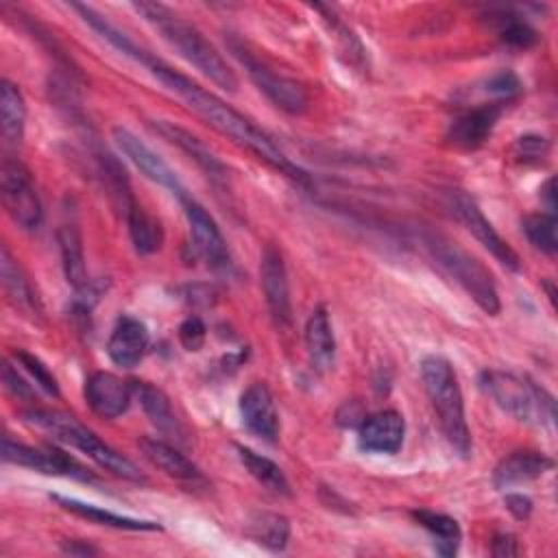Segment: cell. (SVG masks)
Wrapping results in <instances>:
<instances>
[{
  "instance_id": "14",
  "label": "cell",
  "mask_w": 558,
  "mask_h": 558,
  "mask_svg": "<svg viewBox=\"0 0 558 558\" xmlns=\"http://www.w3.org/2000/svg\"><path fill=\"white\" fill-rule=\"evenodd\" d=\"M240 416H242L244 427L253 436H257L266 442H275L279 438V429H281L279 412H277L275 399L266 384L255 381L242 392Z\"/></svg>"
},
{
  "instance_id": "11",
  "label": "cell",
  "mask_w": 558,
  "mask_h": 558,
  "mask_svg": "<svg viewBox=\"0 0 558 558\" xmlns=\"http://www.w3.org/2000/svg\"><path fill=\"white\" fill-rule=\"evenodd\" d=\"M183 211H185V218H187L192 246H194L196 255L203 262H207L209 268H214L218 272H229L231 255H229L227 242H225L216 220L194 198L183 201Z\"/></svg>"
},
{
  "instance_id": "29",
  "label": "cell",
  "mask_w": 558,
  "mask_h": 558,
  "mask_svg": "<svg viewBox=\"0 0 558 558\" xmlns=\"http://www.w3.org/2000/svg\"><path fill=\"white\" fill-rule=\"evenodd\" d=\"M238 451V458L240 462L244 464V469L248 471V475L259 484L264 486L266 490L275 493V495H286L290 497L292 495V488H290V482L286 477V473L279 469V464H275L270 458L248 449V447H235Z\"/></svg>"
},
{
  "instance_id": "44",
  "label": "cell",
  "mask_w": 558,
  "mask_h": 558,
  "mask_svg": "<svg viewBox=\"0 0 558 558\" xmlns=\"http://www.w3.org/2000/svg\"><path fill=\"white\" fill-rule=\"evenodd\" d=\"M541 194H543V198H545V203H547V209H549V214H554V209H556V192H554V179H547V183L541 187Z\"/></svg>"
},
{
  "instance_id": "35",
  "label": "cell",
  "mask_w": 558,
  "mask_h": 558,
  "mask_svg": "<svg viewBox=\"0 0 558 558\" xmlns=\"http://www.w3.org/2000/svg\"><path fill=\"white\" fill-rule=\"evenodd\" d=\"M320 15H323V20L329 24V31H331V35L340 41V46H342V52L347 54V59L351 61V63H362V59H364V46L360 44V39L353 35V31L349 28V26H344L340 20H338V15L329 9V7H320V4H316L314 7Z\"/></svg>"
},
{
  "instance_id": "33",
  "label": "cell",
  "mask_w": 558,
  "mask_h": 558,
  "mask_svg": "<svg viewBox=\"0 0 558 558\" xmlns=\"http://www.w3.org/2000/svg\"><path fill=\"white\" fill-rule=\"evenodd\" d=\"M493 22H495V31H497L499 39L512 48L525 50L538 41V33L519 15L501 11V13L493 15Z\"/></svg>"
},
{
  "instance_id": "1",
  "label": "cell",
  "mask_w": 558,
  "mask_h": 558,
  "mask_svg": "<svg viewBox=\"0 0 558 558\" xmlns=\"http://www.w3.org/2000/svg\"><path fill=\"white\" fill-rule=\"evenodd\" d=\"M150 70V74L172 94H177L187 109H192L203 122H207L214 131H218L220 135L229 137L231 142H235L238 146L246 148L248 153H253L259 161L268 163L270 168H275L279 174L296 181L299 185L310 187V174L299 168L294 161H290L286 157V153L272 142L270 135H266L253 120H248L244 113H240L238 109H233L231 105H227L220 96H216L214 92L205 89L203 85H198L196 81H192L190 76L181 74L179 70L161 63L159 59H150V63L146 65Z\"/></svg>"
},
{
  "instance_id": "12",
  "label": "cell",
  "mask_w": 558,
  "mask_h": 558,
  "mask_svg": "<svg viewBox=\"0 0 558 558\" xmlns=\"http://www.w3.org/2000/svg\"><path fill=\"white\" fill-rule=\"evenodd\" d=\"M113 140H116L118 148L137 166V170L144 177H148L150 181L166 187L181 203L185 198H190V194H187L185 185L181 183V179L177 177V172L150 146H146L135 133H131L124 126H113Z\"/></svg>"
},
{
  "instance_id": "6",
  "label": "cell",
  "mask_w": 558,
  "mask_h": 558,
  "mask_svg": "<svg viewBox=\"0 0 558 558\" xmlns=\"http://www.w3.org/2000/svg\"><path fill=\"white\" fill-rule=\"evenodd\" d=\"M482 390L510 416L521 423H554V397L527 377L508 371H484L480 375Z\"/></svg>"
},
{
  "instance_id": "19",
  "label": "cell",
  "mask_w": 558,
  "mask_h": 558,
  "mask_svg": "<svg viewBox=\"0 0 558 558\" xmlns=\"http://www.w3.org/2000/svg\"><path fill=\"white\" fill-rule=\"evenodd\" d=\"M504 100L480 105L460 118H456L447 131V140L460 148H477L493 133L497 120L504 113Z\"/></svg>"
},
{
  "instance_id": "23",
  "label": "cell",
  "mask_w": 558,
  "mask_h": 558,
  "mask_svg": "<svg viewBox=\"0 0 558 558\" xmlns=\"http://www.w3.org/2000/svg\"><path fill=\"white\" fill-rule=\"evenodd\" d=\"M0 281H2L7 299L17 310H22L26 314H33V316L41 314V303H39L26 272L22 270L17 259L11 255L7 244L0 248Z\"/></svg>"
},
{
  "instance_id": "7",
  "label": "cell",
  "mask_w": 558,
  "mask_h": 558,
  "mask_svg": "<svg viewBox=\"0 0 558 558\" xmlns=\"http://www.w3.org/2000/svg\"><path fill=\"white\" fill-rule=\"evenodd\" d=\"M229 48L233 57L242 63L248 78L257 85V89L281 111L286 113H303L307 109V92L301 83L294 78H288L279 72H275L270 65H266L259 57H255L246 46H242L238 39H229Z\"/></svg>"
},
{
  "instance_id": "41",
  "label": "cell",
  "mask_w": 558,
  "mask_h": 558,
  "mask_svg": "<svg viewBox=\"0 0 558 558\" xmlns=\"http://www.w3.org/2000/svg\"><path fill=\"white\" fill-rule=\"evenodd\" d=\"M504 504L512 512V517L519 519V521H525L530 517V512H532V499L521 495V493H508Z\"/></svg>"
},
{
  "instance_id": "26",
  "label": "cell",
  "mask_w": 558,
  "mask_h": 558,
  "mask_svg": "<svg viewBox=\"0 0 558 558\" xmlns=\"http://www.w3.org/2000/svg\"><path fill=\"white\" fill-rule=\"evenodd\" d=\"M52 499L57 501L59 508L76 514V517H83L92 523H98V525H107V527H116V530H131V532H155V530H161L159 523L155 521H144V519H133V517H124V514H116V512H109L100 506H94V504H85V501H78V499H72V497H61V495H52Z\"/></svg>"
},
{
  "instance_id": "30",
  "label": "cell",
  "mask_w": 558,
  "mask_h": 558,
  "mask_svg": "<svg viewBox=\"0 0 558 558\" xmlns=\"http://www.w3.org/2000/svg\"><path fill=\"white\" fill-rule=\"evenodd\" d=\"M412 517L423 530L432 534L434 547L440 556H453L458 551L462 541V530L453 517L442 512H432V510H414Z\"/></svg>"
},
{
  "instance_id": "39",
  "label": "cell",
  "mask_w": 558,
  "mask_h": 558,
  "mask_svg": "<svg viewBox=\"0 0 558 558\" xmlns=\"http://www.w3.org/2000/svg\"><path fill=\"white\" fill-rule=\"evenodd\" d=\"M549 142L541 135H523L517 140V155L523 161H538L547 155Z\"/></svg>"
},
{
  "instance_id": "3",
  "label": "cell",
  "mask_w": 558,
  "mask_h": 558,
  "mask_svg": "<svg viewBox=\"0 0 558 558\" xmlns=\"http://www.w3.org/2000/svg\"><path fill=\"white\" fill-rule=\"evenodd\" d=\"M22 421L39 432H46L54 440L70 445L85 453L89 460H94L105 471L129 480L144 484L146 475L140 471L135 462H131L126 456L109 447L105 440H100L89 427H85L81 421H76L72 414L59 412V410H44V408H31L22 412Z\"/></svg>"
},
{
  "instance_id": "27",
  "label": "cell",
  "mask_w": 558,
  "mask_h": 558,
  "mask_svg": "<svg viewBox=\"0 0 558 558\" xmlns=\"http://www.w3.org/2000/svg\"><path fill=\"white\" fill-rule=\"evenodd\" d=\"M24 124H26L24 96L15 83L4 78L0 87V131L7 146H17L22 142Z\"/></svg>"
},
{
  "instance_id": "10",
  "label": "cell",
  "mask_w": 558,
  "mask_h": 558,
  "mask_svg": "<svg viewBox=\"0 0 558 558\" xmlns=\"http://www.w3.org/2000/svg\"><path fill=\"white\" fill-rule=\"evenodd\" d=\"M447 209L475 235V240L490 251V255L504 264L510 270H521L519 255L514 248L495 231V227L488 222V218L482 214L477 203L464 194L462 190H451L447 194Z\"/></svg>"
},
{
  "instance_id": "21",
  "label": "cell",
  "mask_w": 558,
  "mask_h": 558,
  "mask_svg": "<svg viewBox=\"0 0 558 558\" xmlns=\"http://www.w3.org/2000/svg\"><path fill=\"white\" fill-rule=\"evenodd\" d=\"M150 129L168 140L170 144L179 146L187 157H192L209 177L214 179H225L227 177V166L216 157V153L196 135H192L187 129L170 122V120H150Z\"/></svg>"
},
{
  "instance_id": "8",
  "label": "cell",
  "mask_w": 558,
  "mask_h": 558,
  "mask_svg": "<svg viewBox=\"0 0 558 558\" xmlns=\"http://www.w3.org/2000/svg\"><path fill=\"white\" fill-rule=\"evenodd\" d=\"M0 185H2V203L11 220L24 231H35L41 225L44 209H41L37 187L33 183V177L20 159H13V157L2 159Z\"/></svg>"
},
{
  "instance_id": "20",
  "label": "cell",
  "mask_w": 558,
  "mask_h": 558,
  "mask_svg": "<svg viewBox=\"0 0 558 558\" xmlns=\"http://www.w3.org/2000/svg\"><path fill=\"white\" fill-rule=\"evenodd\" d=\"M148 329L133 316H120L107 340V355L122 368H133L146 353Z\"/></svg>"
},
{
  "instance_id": "22",
  "label": "cell",
  "mask_w": 558,
  "mask_h": 558,
  "mask_svg": "<svg viewBox=\"0 0 558 558\" xmlns=\"http://www.w3.org/2000/svg\"><path fill=\"white\" fill-rule=\"evenodd\" d=\"M554 466V460L541 451H512L506 458H501L493 471V484L499 490H506L517 484L532 482L541 477L545 471Z\"/></svg>"
},
{
  "instance_id": "18",
  "label": "cell",
  "mask_w": 558,
  "mask_h": 558,
  "mask_svg": "<svg viewBox=\"0 0 558 558\" xmlns=\"http://www.w3.org/2000/svg\"><path fill=\"white\" fill-rule=\"evenodd\" d=\"M140 451L142 456L155 464L157 469H161L168 477L190 484V486H207L205 475L201 473V469L185 456L181 453L174 445L159 440V438H140Z\"/></svg>"
},
{
  "instance_id": "32",
  "label": "cell",
  "mask_w": 558,
  "mask_h": 558,
  "mask_svg": "<svg viewBox=\"0 0 558 558\" xmlns=\"http://www.w3.org/2000/svg\"><path fill=\"white\" fill-rule=\"evenodd\" d=\"M246 534L266 549L281 551L290 538V523L283 514L277 512H255L248 519Z\"/></svg>"
},
{
  "instance_id": "37",
  "label": "cell",
  "mask_w": 558,
  "mask_h": 558,
  "mask_svg": "<svg viewBox=\"0 0 558 558\" xmlns=\"http://www.w3.org/2000/svg\"><path fill=\"white\" fill-rule=\"evenodd\" d=\"M207 338V327L198 316H190L179 325V342L187 351H198L205 344Z\"/></svg>"
},
{
  "instance_id": "17",
  "label": "cell",
  "mask_w": 558,
  "mask_h": 558,
  "mask_svg": "<svg viewBox=\"0 0 558 558\" xmlns=\"http://www.w3.org/2000/svg\"><path fill=\"white\" fill-rule=\"evenodd\" d=\"M405 436V421L397 410L377 412L360 423L357 445L368 453L392 456L401 449Z\"/></svg>"
},
{
  "instance_id": "16",
  "label": "cell",
  "mask_w": 558,
  "mask_h": 558,
  "mask_svg": "<svg viewBox=\"0 0 558 558\" xmlns=\"http://www.w3.org/2000/svg\"><path fill=\"white\" fill-rule=\"evenodd\" d=\"M133 384V395L137 397L144 414L150 418V423L170 440H174V445H190V432L183 425V421L177 416L168 395L163 390H159L157 386L148 384V381H131Z\"/></svg>"
},
{
  "instance_id": "28",
  "label": "cell",
  "mask_w": 558,
  "mask_h": 558,
  "mask_svg": "<svg viewBox=\"0 0 558 558\" xmlns=\"http://www.w3.org/2000/svg\"><path fill=\"white\" fill-rule=\"evenodd\" d=\"M72 9L83 17L85 24H89L102 39H107V41H109L113 48H118L122 54L135 59L137 63H144V65L150 63L153 57H150L142 46H137L126 33H122L120 28H116V26H113L111 22H107L100 13H96L92 7H87V4H72Z\"/></svg>"
},
{
  "instance_id": "13",
  "label": "cell",
  "mask_w": 558,
  "mask_h": 558,
  "mask_svg": "<svg viewBox=\"0 0 558 558\" xmlns=\"http://www.w3.org/2000/svg\"><path fill=\"white\" fill-rule=\"evenodd\" d=\"M259 277H262V292L268 305V312L277 327H288L292 323V305H290V283L283 257L279 248L272 244H266L262 253L259 264Z\"/></svg>"
},
{
  "instance_id": "24",
  "label": "cell",
  "mask_w": 558,
  "mask_h": 558,
  "mask_svg": "<svg viewBox=\"0 0 558 558\" xmlns=\"http://www.w3.org/2000/svg\"><path fill=\"white\" fill-rule=\"evenodd\" d=\"M57 242L61 251V264L68 283L78 292V294H92L87 268H85V253H83V238L76 225L65 222L57 229Z\"/></svg>"
},
{
  "instance_id": "43",
  "label": "cell",
  "mask_w": 558,
  "mask_h": 558,
  "mask_svg": "<svg viewBox=\"0 0 558 558\" xmlns=\"http://www.w3.org/2000/svg\"><path fill=\"white\" fill-rule=\"evenodd\" d=\"M63 551L65 554H74V556H89V554H96L98 549L92 547V545H85L81 541H70V543H61Z\"/></svg>"
},
{
  "instance_id": "42",
  "label": "cell",
  "mask_w": 558,
  "mask_h": 558,
  "mask_svg": "<svg viewBox=\"0 0 558 558\" xmlns=\"http://www.w3.org/2000/svg\"><path fill=\"white\" fill-rule=\"evenodd\" d=\"M490 554L499 556V558H508V556H517L519 554V545L517 538L512 534H495L493 543H490Z\"/></svg>"
},
{
  "instance_id": "4",
  "label": "cell",
  "mask_w": 558,
  "mask_h": 558,
  "mask_svg": "<svg viewBox=\"0 0 558 558\" xmlns=\"http://www.w3.org/2000/svg\"><path fill=\"white\" fill-rule=\"evenodd\" d=\"M421 242L434 264L449 277L453 279L475 303L480 310H484L490 316H497L501 310L499 292L493 281L490 270L473 257L469 251H464L460 244L449 240L442 233L425 229L421 233Z\"/></svg>"
},
{
  "instance_id": "31",
  "label": "cell",
  "mask_w": 558,
  "mask_h": 558,
  "mask_svg": "<svg viewBox=\"0 0 558 558\" xmlns=\"http://www.w3.org/2000/svg\"><path fill=\"white\" fill-rule=\"evenodd\" d=\"M129 225V235L140 255H150L161 248L163 229L155 216H150L137 201L124 214Z\"/></svg>"
},
{
  "instance_id": "9",
  "label": "cell",
  "mask_w": 558,
  "mask_h": 558,
  "mask_svg": "<svg viewBox=\"0 0 558 558\" xmlns=\"http://www.w3.org/2000/svg\"><path fill=\"white\" fill-rule=\"evenodd\" d=\"M2 458L4 462L26 466L37 473L46 475H61V477H72V480H83V482H94L96 475L83 466L76 458L70 453L57 449V447H31L24 442H17L9 436L2 438Z\"/></svg>"
},
{
  "instance_id": "5",
  "label": "cell",
  "mask_w": 558,
  "mask_h": 558,
  "mask_svg": "<svg viewBox=\"0 0 558 558\" xmlns=\"http://www.w3.org/2000/svg\"><path fill=\"white\" fill-rule=\"evenodd\" d=\"M421 377L447 442L456 449V453L466 458L471 453V432L466 425L464 399L453 366L440 355H427L421 362Z\"/></svg>"
},
{
  "instance_id": "15",
  "label": "cell",
  "mask_w": 558,
  "mask_h": 558,
  "mask_svg": "<svg viewBox=\"0 0 558 558\" xmlns=\"http://www.w3.org/2000/svg\"><path fill=\"white\" fill-rule=\"evenodd\" d=\"M131 399H133V384L124 381L113 373L98 371V373H92L85 381V401L102 418L122 416L129 410Z\"/></svg>"
},
{
  "instance_id": "2",
  "label": "cell",
  "mask_w": 558,
  "mask_h": 558,
  "mask_svg": "<svg viewBox=\"0 0 558 558\" xmlns=\"http://www.w3.org/2000/svg\"><path fill=\"white\" fill-rule=\"evenodd\" d=\"M133 9L198 72L227 92L238 89V76L214 44L187 20L159 2H133Z\"/></svg>"
},
{
  "instance_id": "34",
  "label": "cell",
  "mask_w": 558,
  "mask_h": 558,
  "mask_svg": "<svg viewBox=\"0 0 558 558\" xmlns=\"http://www.w3.org/2000/svg\"><path fill=\"white\" fill-rule=\"evenodd\" d=\"M556 229H558L556 214L547 211V214H532L523 218V233L530 240V244L541 253H547V255L556 253L558 248Z\"/></svg>"
},
{
  "instance_id": "25",
  "label": "cell",
  "mask_w": 558,
  "mask_h": 558,
  "mask_svg": "<svg viewBox=\"0 0 558 558\" xmlns=\"http://www.w3.org/2000/svg\"><path fill=\"white\" fill-rule=\"evenodd\" d=\"M305 347L316 371H329L336 360V338L325 307H316L305 325Z\"/></svg>"
},
{
  "instance_id": "38",
  "label": "cell",
  "mask_w": 558,
  "mask_h": 558,
  "mask_svg": "<svg viewBox=\"0 0 558 558\" xmlns=\"http://www.w3.org/2000/svg\"><path fill=\"white\" fill-rule=\"evenodd\" d=\"M486 89H488L490 94H497L501 100H508L510 96L519 94L521 81H519V76H517L514 72L501 70V72H497V74H493V76L488 78Z\"/></svg>"
},
{
  "instance_id": "36",
  "label": "cell",
  "mask_w": 558,
  "mask_h": 558,
  "mask_svg": "<svg viewBox=\"0 0 558 558\" xmlns=\"http://www.w3.org/2000/svg\"><path fill=\"white\" fill-rule=\"evenodd\" d=\"M13 357H15V362H20V366L35 379V384H37L44 392H48V395H52V397L59 395V386H57L54 375L48 371V366H46L37 355H33V353L20 349V351L13 353Z\"/></svg>"
},
{
  "instance_id": "40",
  "label": "cell",
  "mask_w": 558,
  "mask_h": 558,
  "mask_svg": "<svg viewBox=\"0 0 558 558\" xmlns=\"http://www.w3.org/2000/svg\"><path fill=\"white\" fill-rule=\"evenodd\" d=\"M2 381H4V386H7V390L13 395V397H17V399H33V388H31V384H26L22 377H20V373H17V368H13L9 362L2 366Z\"/></svg>"
}]
</instances>
